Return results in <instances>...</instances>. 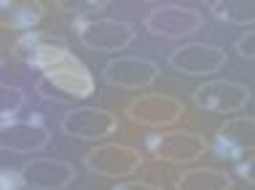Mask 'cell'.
<instances>
[{
  "label": "cell",
  "mask_w": 255,
  "mask_h": 190,
  "mask_svg": "<svg viewBox=\"0 0 255 190\" xmlns=\"http://www.w3.org/2000/svg\"><path fill=\"white\" fill-rule=\"evenodd\" d=\"M204 19L202 13L191 5H180V3H164V5H153L150 13L145 16V30L156 38H167V40H183L188 35L202 30Z\"/></svg>",
  "instance_id": "cell-1"
},
{
  "label": "cell",
  "mask_w": 255,
  "mask_h": 190,
  "mask_svg": "<svg viewBox=\"0 0 255 190\" xmlns=\"http://www.w3.org/2000/svg\"><path fill=\"white\" fill-rule=\"evenodd\" d=\"M148 150L167 164H194V161L204 158V153L210 150V142L199 131L177 128V131H164L150 137Z\"/></svg>",
  "instance_id": "cell-2"
},
{
  "label": "cell",
  "mask_w": 255,
  "mask_h": 190,
  "mask_svg": "<svg viewBox=\"0 0 255 190\" xmlns=\"http://www.w3.org/2000/svg\"><path fill=\"white\" fill-rule=\"evenodd\" d=\"M43 80L51 89H57L65 99H89L94 94V89H97L94 75L73 51L67 57H62L54 67H49L43 72Z\"/></svg>",
  "instance_id": "cell-3"
},
{
  "label": "cell",
  "mask_w": 255,
  "mask_h": 190,
  "mask_svg": "<svg viewBox=\"0 0 255 190\" xmlns=\"http://www.w3.org/2000/svg\"><path fill=\"white\" fill-rule=\"evenodd\" d=\"M183 102L169 94H140L127 105V115L132 124L148 128H164L183 118Z\"/></svg>",
  "instance_id": "cell-4"
},
{
  "label": "cell",
  "mask_w": 255,
  "mask_h": 190,
  "mask_svg": "<svg viewBox=\"0 0 255 190\" xmlns=\"http://www.w3.org/2000/svg\"><path fill=\"white\" fill-rule=\"evenodd\" d=\"M75 32L89 51H124L134 43V27L121 19H89Z\"/></svg>",
  "instance_id": "cell-5"
},
{
  "label": "cell",
  "mask_w": 255,
  "mask_h": 190,
  "mask_svg": "<svg viewBox=\"0 0 255 190\" xmlns=\"http://www.w3.org/2000/svg\"><path fill=\"white\" fill-rule=\"evenodd\" d=\"M86 169L97 177H110V180H119V177H129L134 174L137 169L142 166V153L137 147L129 145H97L94 150L86 153Z\"/></svg>",
  "instance_id": "cell-6"
},
{
  "label": "cell",
  "mask_w": 255,
  "mask_h": 190,
  "mask_svg": "<svg viewBox=\"0 0 255 190\" xmlns=\"http://www.w3.org/2000/svg\"><path fill=\"white\" fill-rule=\"evenodd\" d=\"M59 128L67 137L94 142V139H105L110 134H116L119 118L110 110H102V107H73V110L62 115Z\"/></svg>",
  "instance_id": "cell-7"
},
{
  "label": "cell",
  "mask_w": 255,
  "mask_h": 190,
  "mask_svg": "<svg viewBox=\"0 0 255 190\" xmlns=\"http://www.w3.org/2000/svg\"><path fill=\"white\" fill-rule=\"evenodd\" d=\"M250 102V89L237 80H207L194 91V105L204 113H239Z\"/></svg>",
  "instance_id": "cell-8"
},
{
  "label": "cell",
  "mask_w": 255,
  "mask_h": 190,
  "mask_svg": "<svg viewBox=\"0 0 255 190\" xmlns=\"http://www.w3.org/2000/svg\"><path fill=\"white\" fill-rule=\"evenodd\" d=\"M226 64V51L212 43H183L169 54V67L183 75H210Z\"/></svg>",
  "instance_id": "cell-9"
},
{
  "label": "cell",
  "mask_w": 255,
  "mask_h": 190,
  "mask_svg": "<svg viewBox=\"0 0 255 190\" xmlns=\"http://www.w3.org/2000/svg\"><path fill=\"white\" fill-rule=\"evenodd\" d=\"M105 83L116 86V89H145L158 78V67L145 57H116L110 59L102 70Z\"/></svg>",
  "instance_id": "cell-10"
},
{
  "label": "cell",
  "mask_w": 255,
  "mask_h": 190,
  "mask_svg": "<svg viewBox=\"0 0 255 190\" xmlns=\"http://www.w3.org/2000/svg\"><path fill=\"white\" fill-rule=\"evenodd\" d=\"M22 174L35 190H62L75 180V166L59 158H32L22 166Z\"/></svg>",
  "instance_id": "cell-11"
},
{
  "label": "cell",
  "mask_w": 255,
  "mask_h": 190,
  "mask_svg": "<svg viewBox=\"0 0 255 190\" xmlns=\"http://www.w3.org/2000/svg\"><path fill=\"white\" fill-rule=\"evenodd\" d=\"M51 134L46 126L38 121H3V131H0V145L3 150L11 153H38L49 147Z\"/></svg>",
  "instance_id": "cell-12"
},
{
  "label": "cell",
  "mask_w": 255,
  "mask_h": 190,
  "mask_svg": "<svg viewBox=\"0 0 255 190\" xmlns=\"http://www.w3.org/2000/svg\"><path fill=\"white\" fill-rule=\"evenodd\" d=\"M255 150V118H231L220 126L215 139V153L226 161L239 153Z\"/></svg>",
  "instance_id": "cell-13"
},
{
  "label": "cell",
  "mask_w": 255,
  "mask_h": 190,
  "mask_svg": "<svg viewBox=\"0 0 255 190\" xmlns=\"http://www.w3.org/2000/svg\"><path fill=\"white\" fill-rule=\"evenodd\" d=\"M234 180L229 172L220 169H188L175 180V190H231Z\"/></svg>",
  "instance_id": "cell-14"
},
{
  "label": "cell",
  "mask_w": 255,
  "mask_h": 190,
  "mask_svg": "<svg viewBox=\"0 0 255 190\" xmlns=\"http://www.w3.org/2000/svg\"><path fill=\"white\" fill-rule=\"evenodd\" d=\"M40 16H43V3H3V24L11 30H22V35L32 32Z\"/></svg>",
  "instance_id": "cell-15"
},
{
  "label": "cell",
  "mask_w": 255,
  "mask_h": 190,
  "mask_svg": "<svg viewBox=\"0 0 255 190\" xmlns=\"http://www.w3.org/2000/svg\"><path fill=\"white\" fill-rule=\"evenodd\" d=\"M212 16H218L226 24H253L255 0H218L212 3Z\"/></svg>",
  "instance_id": "cell-16"
},
{
  "label": "cell",
  "mask_w": 255,
  "mask_h": 190,
  "mask_svg": "<svg viewBox=\"0 0 255 190\" xmlns=\"http://www.w3.org/2000/svg\"><path fill=\"white\" fill-rule=\"evenodd\" d=\"M24 105V94L19 86L3 83V94H0V113H3V121H13V115L22 110Z\"/></svg>",
  "instance_id": "cell-17"
},
{
  "label": "cell",
  "mask_w": 255,
  "mask_h": 190,
  "mask_svg": "<svg viewBox=\"0 0 255 190\" xmlns=\"http://www.w3.org/2000/svg\"><path fill=\"white\" fill-rule=\"evenodd\" d=\"M237 51H239V57L255 62V30H247L245 35L237 38Z\"/></svg>",
  "instance_id": "cell-18"
},
{
  "label": "cell",
  "mask_w": 255,
  "mask_h": 190,
  "mask_svg": "<svg viewBox=\"0 0 255 190\" xmlns=\"http://www.w3.org/2000/svg\"><path fill=\"white\" fill-rule=\"evenodd\" d=\"M22 185H27L22 172H13V169H3V188H0V190H22Z\"/></svg>",
  "instance_id": "cell-19"
},
{
  "label": "cell",
  "mask_w": 255,
  "mask_h": 190,
  "mask_svg": "<svg viewBox=\"0 0 255 190\" xmlns=\"http://www.w3.org/2000/svg\"><path fill=\"white\" fill-rule=\"evenodd\" d=\"M113 190H164L156 182H145V180H132V182H119Z\"/></svg>",
  "instance_id": "cell-20"
},
{
  "label": "cell",
  "mask_w": 255,
  "mask_h": 190,
  "mask_svg": "<svg viewBox=\"0 0 255 190\" xmlns=\"http://www.w3.org/2000/svg\"><path fill=\"white\" fill-rule=\"evenodd\" d=\"M239 174L250 182V185H255V158H247L242 166H239Z\"/></svg>",
  "instance_id": "cell-21"
}]
</instances>
